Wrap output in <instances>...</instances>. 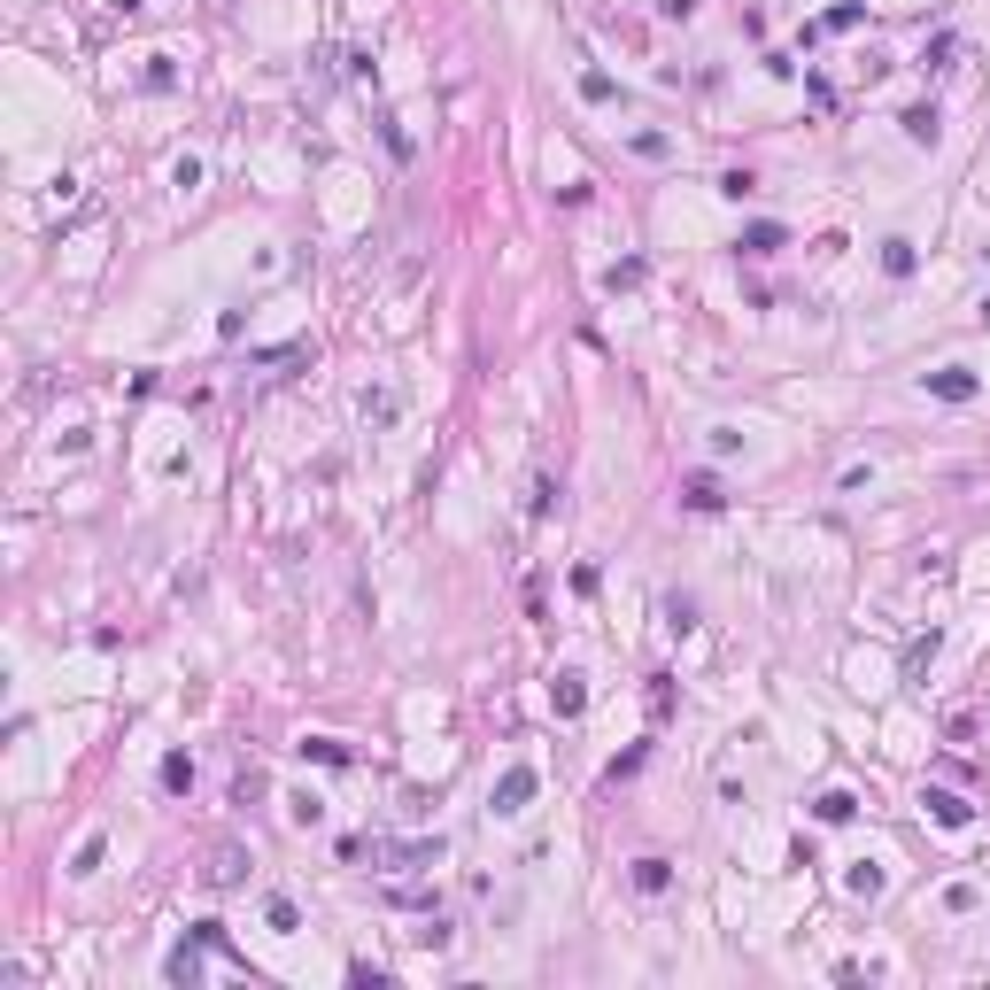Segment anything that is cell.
Returning <instances> with one entry per match:
<instances>
[{
	"label": "cell",
	"instance_id": "cell-1",
	"mask_svg": "<svg viewBox=\"0 0 990 990\" xmlns=\"http://www.w3.org/2000/svg\"><path fill=\"white\" fill-rule=\"evenodd\" d=\"M534 789H542V774H534V766H511V774H503V782H495V797H488V813H495V820H511V813H526V797H534Z\"/></svg>",
	"mask_w": 990,
	"mask_h": 990
},
{
	"label": "cell",
	"instance_id": "cell-2",
	"mask_svg": "<svg viewBox=\"0 0 990 990\" xmlns=\"http://www.w3.org/2000/svg\"><path fill=\"white\" fill-rule=\"evenodd\" d=\"M921 387H929L936 403H975V395H983V379L967 372V364H944V372H929Z\"/></svg>",
	"mask_w": 990,
	"mask_h": 990
},
{
	"label": "cell",
	"instance_id": "cell-3",
	"mask_svg": "<svg viewBox=\"0 0 990 990\" xmlns=\"http://www.w3.org/2000/svg\"><path fill=\"white\" fill-rule=\"evenodd\" d=\"M921 805H929L944 828H967V820H975V805H967V797H952V789H921Z\"/></svg>",
	"mask_w": 990,
	"mask_h": 990
},
{
	"label": "cell",
	"instance_id": "cell-4",
	"mask_svg": "<svg viewBox=\"0 0 990 990\" xmlns=\"http://www.w3.org/2000/svg\"><path fill=\"white\" fill-rule=\"evenodd\" d=\"M635 890H642V898H666V890H673V859H658V851L635 859Z\"/></svg>",
	"mask_w": 990,
	"mask_h": 990
},
{
	"label": "cell",
	"instance_id": "cell-5",
	"mask_svg": "<svg viewBox=\"0 0 990 990\" xmlns=\"http://www.w3.org/2000/svg\"><path fill=\"white\" fill-rule=\"evenodd\" d=\"M550 704H557V720H581V704H588L581 673H557V681H550Z\"/></svg>",
	"mask_w": 990,
	"mask_h": 990
},
{
	"label": "cell",
	"instance_id": "cell-6",
	"mask_svg": "<svg viewBox=\"0 0 990 990\" xmlns=\"http://www.w3.org/2000/svg\"><path fill=\"white\" fill-rule=\"evenodd\" d=\"M813 813L828 820V828H836V820H851V813H859V797H851V789H820V797H813Z\"/></svg>",
	"mask_w": 990,
	"mask_h": 990
},
{
	"label": "cell",
	"instance_id": "cell-7",
	"mask_svg": "<svg viewBox=\"0 0 990 990\" xmlns=\"http://www.w3.org/2000/svg\"><path fill=\"white\" fill-rule=\"evenodd\" d=\"M356 410H364L372 426H395V410H403V403H395V387H364V403H356Z\"/></svg>",
	"mask_w": 990,
	"mask_h": 990
},
{
	"label": "cell",
	"instance_id": "cell-8",
	"mask_svg": "<svg viewBox=\"0 0 990 990\" xmlns=\"http://www.w3.org/2000/svg\"><path fill=\"white\" fill-rule=\"evenodd\" d=\"M287 820H294V828H318V820H325V797L294 789V797H287Z\"/></svg>",
	"mask_w": 990,
	"mask_h": 990
},
{
	"label": "cell",
	"instance_id": "cell-9",
	"mask_svg": "<svg viewBox=\"0 0 990 990\" xmlns=\"http://www.w3.org/2000/svg\"><path fill=\"white\" fill-rule=\"evenodd\" d=\"M898 124H905V140H913V147H936V109H905Z\"/></svg>",
	"mask_w": 990,
	"mask_h": 990
},
{
	"label": "cell",
	"instance_id": "cell-10",
	"mask_svg": "<svg viewBox=\"0 0 990 990\" xmlns=\"http://www.w3.org/2000/svg\"><path fill=\"white\" fill-rule=\"evenodd\" d=\"M635 287H642V256H627V263L604 271V294H635Z\"/></svg>",
	"mask_w": 990,
	"mask_h": 990
},
{
	"label": "cell",
	"instance_id": "cell-11",
	"mask_svg": "<svg viewBox=\"0 0 990 990\" xmlns=\"http://www.w3.org/2000/svg\"><path fill=\"white\" fill-rule=\"evenodd\" d=\"M882 271H890V279H913V240H882Z\"/></svg>",
	"mask_w": 990,
	"mask_h": 990
},
{
	"label": "cell",
	"instance_id": "cell-12",
	"mask_svg": "<svg viewBox=\"0 0 990 990\" xmlns=\"http://www.w3.org/2000/svg\"><path fill=\"white\" fill-rule=\"evenodd\" d=\"M163 975H171V983H202V960H194V944H178L171 960H163Z\"/></svg>",
	"mask_w": 990,
	"mask_h": 990
},
{
	"label": "cell",
	"instance_id": "cell-13",
	"mask_svg": "<svg viewBox=\"0 0 990 990\" xmlns=\"http://www.w3.org/2000/svg\"><path fill=\"white\" fill-rule=\"evenodd\" d=\"M302 758H318V766H349V743H333V735H310Z\"/></svg>",
	"mask_w": 990,
	"mask_h": 990
},
{
	"label": "cell",
	"instance_id": "cell-14",
	"mask_svg": "<svg viewBox=\"0 0 990 990\" xmlns=\"http://www.w3.org/2000/svg\"><path fill=\"white\" fill-rule=\"evenodd\" d=\"M844 882H851V898H882V867H874V859H859Z\"/></svg>",
	"mask_w": 990,
	"mask_h": 990
},
{
	"label": "cell",
	"instance_id": "cell-15",
	"mask_svg": "<svg viewBox=\"0 0 990 990\" xmlns=\"http://www.w3.org/2000/svg\"><path fill=\"white\" fill-rule=\"evenodd\" d=\"M140 86H147V93H171V86H178V70H171V55H147V70H140Z\"/></svg>",
	"mask_w": 990,
	"mask_h": 990
},
{
	"label": "cell",
	"instance_id": "cell-16",
	"mask_svg": "<svg viewBox=\"0 0 990 990\" xmlns=\"http://www.w3.org/2000/svg\"><path fill=\"white\" fill-rule=\"evenodd\" d=\"M774 248H782V225H751L743 233V256H774Z\"/></svg>",
	"mask_w": 990,
	"mask_h": 990
},
{
	"label": "cell",
	"instance_id": "cell-17",
	"mask_svg": "<svg viewBox=\"0 0 990 990\" xmlns=\"http://www.w3.org/2000/svg\"><path fill=\"white\" fill-rule=\"evenodd\" d=\"M263 921H271L279 936H294V929H302V913H294V898H271V905H263Z\"/></svg>",
	"mask_w": 990,
	"mask_h": 990
},
{
	"label": "cell",
	"instance_id": "cell-18",
	"mask_svg": "<svg viewBox=\"0 0 990 990\" xmlns=\"http://www.w3.org/2000/svg\"><path fill=\"white\" fill-rule=\"evenodd\" d=\"M163 789H194V758H186V751L163 758Z\"/></svg>",
	"mask_w": 990,
	"mask_h": 990
},
{
	"label": "cell",
	"instance_id": "cell-19",
	"mask_svg": "<svg viewBox=\"0 0 990 990\" xmlns=\"http://www.w3.org/2000/svg\"><path fill=\"white\" fill-rule=\"evenodd\" d=\"M635 155H642V163H666L673 140H666V132H635Z\"/></svg>",
	"mask_w": 990,
	"mask_h": 990
},
{
	"label": "cell",
	"instance_id": "cell-20",
	"mask_svg": "<svg viewBox=\"0 0 990 990\" xmlns=\"http://www.w3.org/2000/svg\"><path fill=\"white\" fill-rule=\"evenodd\" d=\"M689 511H720V488H712L704 472H697V480H689Z\"/></svg>",
	"mask_w": 990,
	"mask_h": 990
},
{
	"label": "cell",
	"instance_id": "cell-21",
	"mask_svg": "<svg viewBox=\"0 0 990 990\" xmlns=\"http://www.w3.org/2000/svg\"><path fill=\"white\" fill-rule=\"evenodd\" d=\"M720 194H728V202H743V194H758V178H751V171H720Z\"/></svg>",
	"mask_w": 990,
	"mask_h": 990
},
{
	"label": "cell",
	"instance_id": "cell-22",
	"mask_svg": "<svg viewBox=\"0 0 990 990\" xmlns=\"http://www.w3.org/2000/svg\"><path fill=\"white\" fill-rule=\"evenodd\" d=\"M101 851H109V844H101V836H86V844H78V859H70V874H93V867H101Z\"/></svg>",
	"mask_w": 990,
	"mask_h": 990
},
{
	"label": "cell",
	"instance_id": "cell-23",
	"mask_svg": "<svg viewBox=\"0 0 990 990\" xmlns=\"http://www.w3.org/2000/svg\"><path fill=\"white\" fill-rule=\"evenodd\" d=\"M944 905H952V913H975L983 898H975V882H952V890H944Z\"/></svg>",
	"mask_w": 990,
	"mask_h": 990
},
{
	"label": "cell",
	"instance_id": "cell-24",
	"mask_svg": "<svg viewBox=\"0 0 990 990\" xmlns=\"http://www.w3.org/2000/svg\"><path fill=\"white\" fill-rule=\"evenodd\" d=\"M658 16H673V24H689V16H697V0H658Z\"/></svg>",
	"mask_w": 990,
	"mask_h": 990
},
{
	"label": "cell",
	"instance_id": "cell-25",
	"mask_svg": "<svg viewBox=\"0 0 990 990\" xmlns=\"http://www.w3.org/2000/svg\"><path fill=\"white\" fill-rule=\"evenodd\" d=\"M983 318H990V302H983Z\"/></svg>",
	"mask_w": 990,
	"mask_h": 990
}]
</instances>
